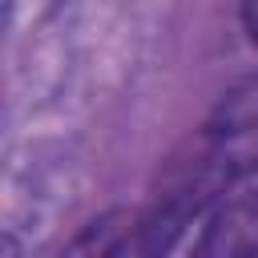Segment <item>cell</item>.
<instances>
[{"label":"cell","mask_w":258,"mask_h":258,"mask_svg":"<svg viewBox=\"0 0 258 258\" xmlns=\"http://www.w3.org/2000/svg\"><path fill=\"white\" fill-rule=\"evenodd\" d=\"M198 254H258V189L230 198L210 218Z\"/></svg>","instance_id":"2"},{"label":"cell","mask_w":258,"mask_h":258,"mask_svg":"<svg viewBox=\"0 0 258 258\" xmlns=\"http://www.w3.org/2000/svg\"><path fill=\"white\" fill-rule=\"evenodd\" d=\"M242 24H246V32L258 40V0H242Z\"/></svg>","instance_id":"3"},{"label":"cell","mask_w":258,"mask_h":258,"mask_svg":"<svg viewBox=\"0 0 258 258\" xmlns=\"http://www.w3.org/2000/svg\"><path fill=\"white\" fill-rule=\"evenodd\" d=\"M258 173V77L238 81L189 137V145L165 165L157 198L145 218L133 222V250H161L173 234L198 218L226 185Z\"/></svg>","instance_id":"1"}]
</instances>
